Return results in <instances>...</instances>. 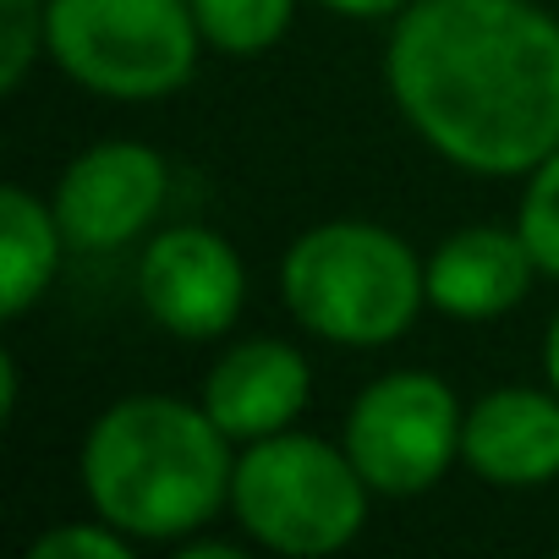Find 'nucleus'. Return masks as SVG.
Wrapping results in <instances>:
<instances>
[{"instance_id":"obj_4","label":"nucleus","mask_w":559,"mask_h":559,"mask_svg":"<svg viewBox=\"0 0 559 559\" xmlns=\"http://www.w3.org/2000/svg\"><path fill=\"white\" fill-rule=\"evenodd\" d=\"M368 477L346 455V444H324L308 433L252 439L230 472V510L241 532L274 554L319 559L346 548L368 521Z\"/></svg>"},{"instance_id":"obj_11","label":"nucleus","mask_w":559,"mask_h":559,"mask_svg":"<svg viewBox=\"0 0 559 559\" xmlns=\"http://www.w3.org/2000/svg\"><path fill=\"white\" fill-rule=\"evenodd\" d=\"M532 269L537 263H532L521 230H493V225L455 230L423 263L428 302L439 313H450V319H466V324L510 313L526 297V286H532Z\"/></svg>"},{"instance_id":"obj_2","label":"nucleus","mask_w":559,"mask_h":559,"mask_svg":"<svg viewBox=\"0 0 559 559\" xmlns=\"http://www.w3.org/2000/svg\"><path fill=\"white\" fill-rule=\"evenodd\" d=\"M230 439L203 406L170 395L116 401L83 444V488L127 537L187 543L230 499Z\"/></svg>"},{"instance_id":"obj_3","label":"nucleus","mask_w":559,"mask_h":559,"mask_svg":"<svg viewBox=\"0 0 559 559\" xmlns=\"http://www.w3.org/2000/svg\"><path fill=\"white\" fill-rule=\"evenodd\" d=\"M280 292L302 330L335 346H384L428 302L417 252L368 219H330L292 241Z\"/></svg>"},{"instance_id":"obj_9","label":"nucleus","mask_w":559,"mask_h":559,"mask_svg":"<svg viewBox=\"0 0 559 559\" xmlns=\"http://www.w3.org/2000/svg\"><path fill=\"white\" fill-rule=\"evenodd\" d=\"M313 373L292 341H241L230 346L203 379V412L219 423L225 439L252 444L286 433L308 406Z\"/></svg>"},{"instance_id":"obj_16","label":"nucleus","mask_w":559,"mask_h":559,"mask_svg":"<svg viewBox=\"0 0 559 559\" xmlns=\"http://www.w3.org/2000/svg\"><path fill=\"white\" fill-rule=\"evenodd\" d=\"M127 543H132V537L99 515L94 526L72 521V526H56V532L34 537V548H28V554H34V559H121V554H127Z\"/></svg>"},{"instance_id":"obj_19","label":"nucleus","mask_w":559,"mask_h":559,"mask_svg":"<svg viewBox=\"0 0 559 559\" xmlns=\"http://www.w3.org/2000/svg\"><path fill=\"white\" fill-rule=\"evenodd\" d=\"M187 559H241V548H230V543H187Z\"/></svg>"},{"instance_id":"obj_20","label":"nucleus","mask_w":559,"mask_h":559,"mask_svg":"<svg viewBox=\"0 0 559 559\" xmlns=\"http://www.w3.org/2000/svg\"><path fill=\"white\" fill-rule=\"evenodd\" d=\"M554 548H559V543H554Z\"/></svg>"},{"instance_id":"obj_10","label":"nucleus","mask_w":559,"mask_h":559,"mask_svg":"<svg viewBox=\"0 0 559 559\" xmlns=\"http://www.w3.org/2000/svg\"><path fill=\"white\" fill-rule=\"evenodd\" d=\"M461 455L483 483L537 488L559 477V390H493L461 423Z\"/></svg>"},{"instance_id":"obj_12","label":"nucleus","mask_w":559,"mask_h":559,"mask_svg":"<svg viewBox=\"0 0 559 559\" xmlns=\"http://www.w3.org/2000/svg\"><path fill=\"white\" fill-rule=\"evenodd\" d=\"M61 247H67V230L56 209H45L23 187L0 192V313L23 319L45 297V286L61 269Z\"/></svg>"},{"instance_id":"obj_7","label":"nucleus","mask_w":559,"mask_h":559,"mask_svg":"<svg viewBox=\"0 0 559 559\" xmlns=\"http://www.w3.org/2000/svg\"><path fill=\"white\" fill-rule=\"evenodd\" d=\"M138 297L159 330H170L181 341H209L236 324L241 297H247V274H241L236 247L219 230L176 225L143 247Z\"/></svg>"},{"instance_id":"obj_1","label":"nucleus","mask_w":559,"mask_h":559,"mask_svg":"<svg viewBox=\"0 0 559 559\" xmlns=\"http://www.w3.org/2000/svg\"><path fill=\"white\" fill-rule=\"evenodd\" d=\"M384 78L412 132L472 176H526L559 148V23L532 0H412Z\"/></svg>"},{"instance_id":"obj_13","label":"nucleus","mask_w":559,"mask_h":559,"mask_svg":"<svg viewBox=\"0 0 559 559\" xmlns=\"http://www.w3.org/2000/svg\"><path fill=\"white\" fill-rule=\"evenodd\" d=\"M203 45L225 50V56H258L269 45H280V34L292 28L297 0H187Z\"/></svg>"},{"instance_id":"obj_5","label":"nucleus","mask_w":559,"mask_h":559,"mask_svg":"<svg viewBox=\"0 0 559 559\" xmlns=\"http://www.w3.org/2000/svg\"><path fill=\"white\" fill-rule=\"evenodd\" d=\"M198 17L187 0H50L45 50L105 99H165L198 67Z\"/></svg>"},{"instance_id":"obj_8","label":"nucleus","mask_w":559,"mask_h":559,"mask_svg":"<svg viewBox=\"0 0 559 559\" xmlns=\"http://www.w3.org/2000/svg\"><path fill=\"white\" fill-rule=\"evenodd\" d=\"M165 192H170V170L148 143H94L67 165L50 209L67 230V247L116 252L154 225Z\"/></svg>"},{"instance_id":"obj_14","label":"nucleus","mask_w":559,"mask_h":559,"mask_svg":"<svg viewBox=\"0 0 559 559\" xmlns=\"http://www.w3.org/2000/svg\"><path fill=\"white\" fill-rule=\"evenodd\" d=\"M515 230H521L532 263L559 280V148L526 176V198H521Z\"/></svg>"},{"instance_id":"obj_6","label":"nucleus","mask_w":559,"mask_h":559,"mask_svg":"<svg viewBox=\"0 0 559 559\" xmlns=\"http://www.w3.org/2000/svg\"><path fill=\"white\" fill-rule=\"evenodd\" d=\"M461 423L450 384L433 373H384L346 412V455L373 493H423L461 455Z\"/></svg>"},{"instance_id":"obj_17","label":"nucleus","mask_w":559,"mask_h":559,"mask_svg":"<svg viewBox=\"0 0 559 559\" xmlns=\"http://www.w3.org/2000/svg\"><path fill=\"white\" fill-rule=\"evenodd\" d=\"M319 7H330L341 17H395V12L412 7V0H319Z\"/></svg>"},{"instance_id":"obj_15","label":"nucleus","mask_w":559,"mask_h":559,"mask_svg":"<svg viewBox=\"0 0 559 559\" xmlns=\"http://www.w3.org/2000/svg\"><path fill=\"white\" fill-rule=\"evenodd\" d=\"M45 7L50 0H0V88H23L34 56L45 50Z\"/></svg>"},{"instance_id":"obj_18","label":"nucleus","mask_w":559,"mask_h":559,"mask_svg":"<svg viewBox=\"0 0 559 559\" xmlns=\"http://www.w3.org/2000/svg\"><path fill=\"white\" fill-rule=\"evenodd\" d=\"M543 368H548V384L559 390V313L548 324V341H543Z\"/></svg>"}]
</instances>
